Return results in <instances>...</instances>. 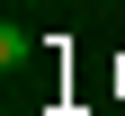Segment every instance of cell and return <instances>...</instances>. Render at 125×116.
<instances>
[{"mask_svg": "<svg viewBox=\"0 0 125 116\" xmlns=\"http://www.w3.org/2000/svg\"><path fill=\"white\" fill-rule=\"evenodd\" d=\"M27 45H36V36H27L18 18H0V72H9V80H18V63H27Z\"/></svg>", "mask_w": 125, "mask_h": 116, "instance_id": "obj_1", "label": "cell"}]
</instances>
